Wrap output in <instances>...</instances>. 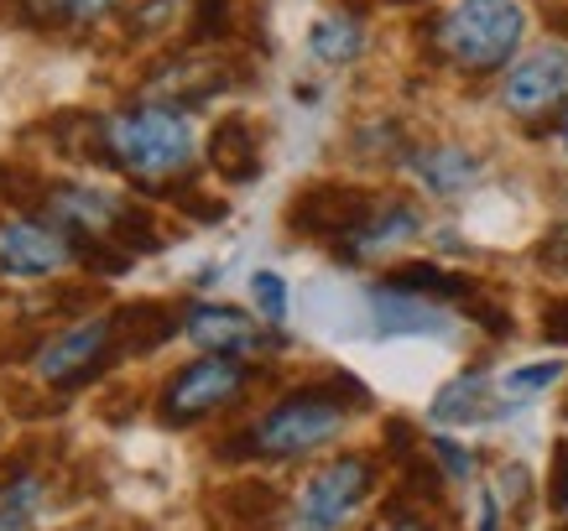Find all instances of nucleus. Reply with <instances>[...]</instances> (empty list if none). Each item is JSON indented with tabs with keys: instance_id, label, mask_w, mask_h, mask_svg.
I'll list each match as a JSON object with an SVG mask.
<instances>
[{
	"instance_id": "obj_1",
	"label": "nucleus",
	"mask_w": 568,
	"mask_h": 531,
	"mask_svg": "<svg viewBox=\"0 0 568 531\" xmlns=\"http://www.w3.org/2000/svg\"><path fill=\"white\" fill-rule=\"evenodd\" d=\"M371 407V391H365L355 376H324L308 380L297 391L276 396L272 407L251 417L235 438L220 443V459H266V463H293L308 459L318 448L339 443V432L349 428L355 411Z\"/></svg>"
},
{
	"instance_id": "obj_2",
	"label": "nucleus",
	"mask_w": 568,
	"mask_h": 531,
	"mask_svg": "<svg viewBox=\"0 0 568 531\" xmlns=\"http://www.w3.org/2000/svg\"><path fill=\"white\" fill-rule=\"evenodd\" d=\"M89 146L94 162L136 177L141 188H162V183H183L193 172V125L189 110L173 104H131L115 115L89 121Z\"/></svg>"
},
{
	"instance_id": "obj_3",
	"label": "nucleus",
	"mask_w": 568,
	"mask_h": 531,
	"mask_svg": "<svg viewBox=\"0 0 568 531\" xmlns=\"http://www.w3.org/2000/svg\"><path fill=\"white\" fill-rule=\"evenodd\" d=\"M521 37H527V11L521 0H459L444 17L428 21V48L444 69L485 79V73L511 69Z\"/></svg>"
},
{
	"instance_id": "obj_4",
	"label": "nucleus",
	"mask_w": 568,
	"mask_h": 531,
	"mask_svg": "<svg viewBox=\"0 0 568 531\" xmlns=\"http://www.w3.org/2000/svg\"><path fill=\"white\" fill-rule=\"evenodd\" d=\"M37 214L52 219L73 245H121L131 256L162 251V235L152 229V214L121 193H104L94 183H42Z\"/></svg>"
},
{
	"instance_id": "obj_5",
	"label": "nucleus",
	"mask_w": 568,
	"mask_h": 531,
	"mask_svg": "<svg viewBox=\"0 0 568 531\" xmlns=\"http://www.w3.org/2000/svg\"><path fill=\"white\" fill-rule=\"evenodd\" d=\"M251 380H256V365L235 360V355H199L178 376H168V386L156 396V417L168 428H199L204 417L235 407L251 391Z\"/></svg>"
},
{
	"instance_id": "obj_6",
	"label": "nucleus",
	"mask_w": 568,
	"mask_h": 531,
	"mask_svg": "<svg viewBox=\"0 0 568 531\" xmlns=\"http://www.w3.org/2000/svg\"><path fill=\"white\" fill-rule=\"evenodd\" d=\"M376 490V459L365 453H334L313 469L303 490L293 496L287 531H339Z\"/></svg>"
},
{
	"instance_id": "obj_7",
	"label": "nucleus",
	"mask_w": 568,
	"mask_h": 531,
	"mask_svg": "<svg viewBox=\"0 0 568 531\" xmlns=\"http://www.w3.org/2000/svg\"><path fill=\"white\" fill-rule=\"evenodd\" d=\"M121 355V328L115 318H79L63 334H52L32 355L37 376L48 380L52 391H84L89 380H100L110 360Z\"/></svg>"
},
{
	"instance_id": "obj_8",
	"label": "nucleus",
	"mask_w": 568,
	"mask_h": 531,
	"mask_svg": "<svg viewBox=\"0 0 568 531\" xmlns=\"http://www.w3.org/2000/svg\"><path fill=\"white\" fill-rule=\"evenodd\" d=\"M69 261H79L73 235H63L42 214H21V219H0V276H58Z\"/></svg>"
},
{
	"instance_id": "obj_9",
	"label": "nucleus",
	"mask_w": 568,
	"mask_h": 531,
	"mask_svg": "<svg viewBox=\"0 0 568 531\" xmlns=\"http://www.w3.org/2000/svg\"><path fill=\"white\" fill-rule=\"evenodd\" d=\"M381 198L365 188H339V183H318V188H303L287 208V229L293 235H308V241H328L339 245L349 241L365 219H371V208Z\"/></svg>"
},
{
	"instance_id": "obj_10",
	"label": "nucleus",
	"mask_w": 568,
	"mask_h": 531,
	"mask_svg": "<svg viewBox=\"0 0 568 531\" xmlns=\"http://www.w3.org/2000/svg\"><path fill=\"white\" fill-rule=\"evenodd\" d=\"M183 334H189L204 355H235V360H256L266 349H276V328L256 324L251 313L230 308V303H193L183 313Z\"/></svg>"
},
{
	"instance_id": "obj_11",
	"label": "nucleus",
	"mask_w": 568,
	"mask_h": 531,
	"mask_svg": "<svg viewBox=\"0 0 568 531\" xmlns=\"http://www.w3.org/2000/svg\"><path fill=\"white\" fill-rule=\"evenodd\" d=\"M500 104L517 121H537L558 104H568V52L564 48H537L517 58L506 79H500Z\"/></svg>"
},
{
	"instance_id": "obj_12",
	"label": "nucleus",
	"mask_w": 568,
	"mask_h": 531,
	"mask_svg": "<svg viewBox=\"0 0 568 531\" xmlns=\"http://www.w3.org/2000/svg\"><path fill=\"white\" fill-rule=\"evenodd\" d=\"M235 84L230 79V69H224L220 58H204V52H183V58H173V63H162V69L141 84V94L152 104H173V110H199V104H209L214 94H224V89Z\"/></svg>"
},
{
	"instance_id": "obj_13",
	"label": "nucleus",
	"mask_w": 568,
	"mask_h": 531,
	"mask_svg": "<svg viewBox=\"0 0 568 531\" xmlns=\"http://www.w3.org/2000/svg\"><path fill=\"white\" fill-rule=\"evenodd\" d=\"M423 229V214H417L407 198H381L376 208H371V219L349 235V241H339V256L349 261V266H361V261H376L386 256V251H396V245H407Z\"/></svg>"
},
{
	"instance_id": "obj_14",
	"label": "nucleus",
	"mask_w": 568,
	"mask_h": 531,
	"mask_svg": "<svg viewBox=\"0 0 568 531\" xmlns=\"http://www.w3.org/2000/svg\"><path fill=\"white\" fill-rule=\"evenodd\" d=\"M371 318L376 334H423V339H448V313L433 297H413L396 287H371Z\"/></svg>"
},
{
	"instance_id": "obj_15",
	"label": "nucleus",
	"mask_w": 568,
	"mask_h": 531,
	"mask_svg": "<svg viewBox=\"0 0 568 531\" xmlns=\"http://www.w3.org/2000/svg\"><path fill=\"white\" fill-rule=\"evenodd\" d=\"M500 401H490V376L485 370H465V376H454L448 386H438L428 401V417L433 422H444V428H475V422H496Z\"/></svg>"
},
{
	"instance_id": "obj_16",
	"label": "nucleus",
	"mask_w": 568,
	"mask_h": 531,
	"mask_svg": "<svg viewBox=\"0 0 568 531\" xmlns=\"http://www.w3.org/2000/svg\"><path fill=\"white\" fill-rule=\"evenodd\" d=\"M407 167L433 198H459L485 177V162L469 146H423V152L407 156Z\"/></svg>"
},
{
	"instance_id": "obj_17",
	"label": "nucleus",
	"mask_w": 568,
	"mask_h": 531,
	"mask_svg": "<svg viewBox=\"0 0 568 531\" xmlns=\"http://www.w3.org/2000/svg\"><path fill=\"white\" fill-rule=\"evenodd\" d=\"M209 167L220 172L224 183H251L261 172V136L245 115H224L209 136Z\"/></svg>"
},
{
	"instance_id": "obj_18",
	"label": "nucleus",
	"mask_w": 568,
	"mask_h": 531,
	"mask_svg": "<svg viewBox=\"0 0 568 531\" xmlns=\"http://www.w3.org/2000/svg\"><path fill=\"white\" fill-rule=\"evenodd\" d=\"M386 287L413 292V297H433V303H469V297L480 292L475 282L444 272V266H433V261H407V266H392V272H386Z\"/></svg>"
},
{
	"instance_id": "obj_19",
	"label": "nucleus",
	"mask_w": 568,
	"mask_h": 531,
	"mask_svg": "<svg viewBox=\"0 0 568 531\" xmlns=\"http://www.w3.org/2000/svg\"><path fill=\"white\" fill-rule=\"evenodd\" d=\"M115 328H121V355H152L156 344H168L183 324L162 303H131V308L115 313Z\"/></svg>"
},
{
	"instance_id": "obj_20",
	"label": "nucleus",
	"mask_w": 568,
	"mask_h": 531,
	"mask_svg": "<svg viewBox=\"0 0 568 531\" xmlns=\"http://www.w3.org/2000/svg\"><path fill=\"white\" fill-rule=\"evenodd\" d=\"M308 48L318 63H355L365 52V32H361V21H349V17H324V21H313V32H308Z\"/></svg>"
},
{
	"instance_id": "obj_21",
	"label": "nucleus",
	"mask_w": 568,
	"mask_h": 531,
	"mask_svg": "<svg viewBox=\"0 0 568 531\" xmlns=\"http://www.w3.org/2000/svg\"><path fill=\"white\" fill-rule=\"evenodd\" d=\"M224 506L241 515V527H261V521H272L282 511V496L272 484H235V490H224Z\"/></svg>"
},
{
	"instance_id": "obj_22",
	"label": "nucleus",
	"mask_w": 568,
	"mask_h": 531,
	"mask_svg": "<svg viewBox=\"0 0 568 531\" xmlns=\"http://www.w3.org/2000/svg\"><path fill=\"white\" fill-rule=\"evenodd\" d=\"M558 380H564V360H537V365H517V370H506L500 391L521 401V396L548 391V386H558Z\"/></svg>"
},
{
	"instance_id": "obj_23",
	"label": "nucleus",
	"mask_w": 568,
	"mask_h": 531,
	"mask_svg": "<svg viewBox=\"0 0 568 531\" xmlns=\"http://www.w3.org/2000/svg\"><path fill=\"white\" fill-rule=\"evenodd\" d=\"M251 297H256V313L272 328L287 324V282H282L276 272H256V276H251Z\"/></svg>"
},
{
	"instance_id": "obj_24",
	"label": "nucleus",
	"mask_w": 568,
	"mask_h": 531,
	"mask_svg": "<svg viewBox=\"0 0 568 531\" xmlns=\"http://www.w3.org/2000/svg\"><path fill=\"white\" fill-rule=\"evenodd\" d=\"M428 453H433V463L444 469V480H454V484L475 480V453H469L465 443H454V438H428Z\"/></svg>"
},
{
	"instance_id": "obj_25",
	"label": "nucleus",
	"mask_w": 568,
	"mask_h": 531,
	"mask_svg": "<svg viewBox=\"0 0 568 531\" xmlns=\"http://www.w3.org/2000/svg\"><path fill=\"white\" fill-rule=\"evenodd\" d=\"M189 6H193L189 32L199 37V42H220V37L230 32V0H189Z\"/></svg>"
},
{
	"instance_id": "obj_26",
	"label": "nucleus",
	"mask_w": 568,
	"mask_h": 531,
	"mask_svg": "<svg viewBox=\"0 0 568 531\" xmlns=\"http://www.w3.org/2000/svg\"><path fill=\"white\" fill-rule=\"evenodd\" d=\"M465 313H469V318H475V324L485 328V334H496V339H506V334H511V313H506V308H496V303H485L480 292H475V297H469V303H465Z\"/></svg>"
},
{
	"instance_id": "obj_27",
	"label": "nucleus",
	"mask_w": 568,
	"mask_h": 531,
	"mask_svg": "<svg viewBox=\"0 0 568 531\" xmlns=\"http://www.w3.org/2000/svg\"><path fill=\"white\" fill-rule=\"evenodd\" d=\"M548 506L568 521V443H558L552 453V480H548Z\"/></svg>"
},
{
	"instance_id": "obj_28",
	"label": "nucleus",
	"mask_w": 568,
	"mask_h": 531,
	"mask_svg": "<svg viewBox=\"0 0 568 531\" xmlns=\"http://www.w3.org/2000/svg\"><path fill=\"white\" fill-rule=\"evenodd\" d=\"M542 339H548V344H568V297L542 303Z\"/></svg>"
},
{
	"instance_id": "obj_29",
	"label": "nucleus",
	"mask_w": 568,
	"mask_h": 531,
	"mask_svg": "<svg viewBox=\"0 0 568 531\" xmlns=\"http://www.w3.org/2000/svg\"><path fill=\"white\" fill-rule=\"evenodd\" d=\"M537 261H542V266H552V272H564V276H568V219L558 224V229H552L548 241H542Z\"/></svg>"
},
{
	"instance_id": "obj_30",
	"label": "nucleus",
	"mask_w": 568,
	"mask_h": 531,
	"mask_svg": "<svg viewBox=\"0 0 568 531\" xmlns=\"http://www.w3.org/2000/svg\"><path fill=\"white\" fill-rule=\"evenodd\" d=\"M371 531H428V521H423L417 511H407V506H396V511H386Z\"/></svg>"
},
{
	"instance_id": "obj_31",
	"label": "nucleus",
	"mask_w": 568,
	"mask_h": 531,
	"mask_svg": "<svg viewBox=\"0 0 568 531\" xmlns=\"http://www.w3.org/2000/svg\"><path fill=\"white\" fill-rule=\"evenodd\" d=\"M475 531H500V500L496 490H480V527Z\"/></svg>"
},
{
	"instance_id": "obj_32",
	"label": "nucleus",
	"mask_w": 568,
	"mask_h": 531,
	"mask_svg": "<svg viewBox=\"0 0 568 531\" xmlns=\"http://www.w3.org/2000/svg\"><path fill=\"white\" fill-rule=\"evenodd\" d=\"M21 6H27V11H32V17H69L73 11V0H21Z\"/></svg>"
},
{
	"instance_id": "obj_33",
	"label": "nucleus",
	"mask_w": 568,
	"mask_h": 531,
	"mask_svg": "<svg viewBox=\"0 0 568 531\" xmlns=\"http://www.w3.org/2000/svg\"><path fill=\"white\" fill-rule=\"evenodd\" d=\"M0 531H27V527H17V521H11V515H0Z\"/></svg>"
},
{
	"instance_id": "obj_34",
	"label": "nucleus",
	"mask_w": 568,
	"mask_h": 531,
	"mask_svg": "<svg viewBox=\"0 0 568 531\" xmlns=\"http://www.w3.org/2000/svg\"><path fill=\"white\" fill-rule=\"evenodd\" d=\"M564 152H568V115H564Z\"/></svg>"
},
{
	"instance_id": "obj_35",
	"label": "nucleus",
	"mask_w": 568,
	"mask_h": 531,
	"mask_svg": "<svg viewBox=\"0 0 568 531\" xmlns=\"http://www.w3.org/2000/svg\"><path fill=\"white\" fill-rule=\"evenodd\" d=\"M79 531H100V527H79Z\"/></svg>"
}]
</instances>
